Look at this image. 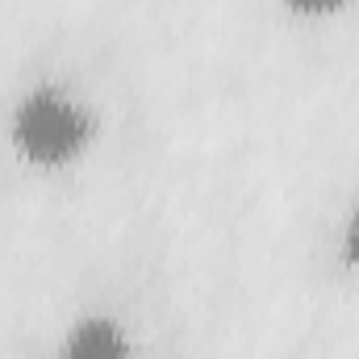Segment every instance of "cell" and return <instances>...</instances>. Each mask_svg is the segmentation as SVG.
Wrapping results in <instances>:
<instances>
[{"instance_id":"1","label":"cell","mask_w":359,"mask_h":359,"mask_svg":"<svg viewBox=\"0 0 359 359\" xmlns=\"http://www.w3.org/2000/svg\"><path fill=\"white\" fill-rule=\"evenodd\" d=\"M100 138V113L84 92L59 76L21 84L4 109L8 155L38 176H67L92 155Z\"/></svg>"},{"instance_id":"4","label":"cell","mask_w":359,"mask_h":359,"mask_svg":"<svg viewBox=\"0 0 359 359\" xmlns=\"http://www.w3.org/2000/svg\"><path fill=\"white\" fill-rule=\"evenodd\" d=\"M334 264L343 276L359 280V192L339 217V234H334Z\"/></svg>"},{"instance_id":"3","label":"cell","mask_w":359,"mask_h":359,"mask_svg":"<svg viewBox=\"0 0 359 359\" xmlns=\"http://www.w3.org/2000/svg\"><path fill=\"white\" fill-rule=\"evenodd\" d=\"M359 0H276L280 17L297 21V25H326V21H339L343 13H351Z\"/></svg>"},{"instance_id":"2","label":"cell","mask_w":359,"mask_h":359,"mask_svg":"<svg viewBox=\"0 0 359 359\" xmlns=\"http://www.w3.org/2000/svg\"><path fill=\"white\" fill-rule=\"evenodd\" d=\"M50 359H142V343L121 313L80 309L59 330Z\"/></svg>"}]
</instances>
